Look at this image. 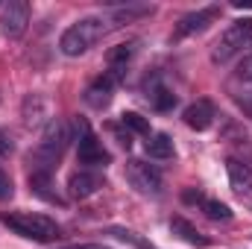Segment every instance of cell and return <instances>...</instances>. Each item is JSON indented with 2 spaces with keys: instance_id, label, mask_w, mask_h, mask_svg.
Segmentation results:
<instances>
[{
  "instance_id": "cell-1",
  "label": "cell",
  "mask_w": 252,
  "mask_h": 249,
  "mask_svg": "<svg viewBox=\"0 0 252 249\" xmlns=\"http://www.w3.org/2000/svg\"><path fill=\"white\" fill-rule=\"evenodd\" d=\"M112 30H118V27H115V21H112L109 15H88V18H79V21H73V24L62 32L59 50H62L64 56H70V59L85 56V53H88L100 38H106Z\"/></svg>"
},
{
  "instance_id": "cell-2",
  "label": "cell",
  "mask_w": 252,
  "mask_h": 249,
  "mask_svg": "<svg viewBox=\"0 0 252 249\" xmlns=\"http://www.w3.org/2000/svg\"><path fill=\"white\" fill-rule=\"evenodd\" d=\"M70 144V132L64 121H50L44 126V135L41 141L35 144V150L30 153L27 164H30V173H44V176H53V170L59 167L64 150Z\"/></svg>"
},
{
  "instance_id": "cell-3",
  "label": "cell",
  "mask_w": 252,
  "mask_h": 249,
  "mask_svg": "<svg viewBox=\"0 0 252 249\" xmlns=\"http://www.w3.org/2000/svg\"><path fill=\"white\" fill-rule=\"evenodd\" d=\"M0 223L6 229H12L15 235L27 238V241H35V244H50L56 238H62V229L56 220L44 217V214H32V211H9V214H0Z\"/></svg>"
},
{
  "instance_id": "cell-4",
  "label": "cell",
  "mask_w": 252,
  "mask_h": 249,
  "mask_svg": "<svg viewBox=\"0 0 252 249\" xmlns=\"http://www.w3.org/2000/svg\"><path fill=\"white\" fill-rule=\"evenodd\" d=\"M247 47H252V18H238L235 24H229L220 38L211 47V62L214 64H226L235 56H241Z\"/></svg>"
},
{
  "instance_id": "cell-5",
  "label": "cell",
  "mask_w": 252,
  "mask_h": 249,
  "mask_svg": "<svg viewBox=\"0 0 252 249\" xmlns=\"http://www.w3.org/2000/svg\"><path fill=\"white\" fill-rule=\"evenodd\" d=\"M76 156H79V161L82 164H88V170H94V167H106L109 161H112V156H109V150L103 147V141L94 135V129L88 126V121H76Z\"/></svg>"
},
{
  "instance_id": "cell-6",
  "label": "cell",
  "mask_w": 252,
  "mask_h": 249,
  "mask_svg": "<svg viewBox=\"0 0 252 249\" xmlns=\"http://www.w3.org/2000/svg\"><path fill=\"white\" fill-rule=\"evenodd\" d=\"M126 179H129V185L135 187L138 193H144V196H158L161 193V173L153 164H147V161L132 158L126 164Z\"/></svg>"
},
{
  "instance_id": "cell-7",
  "label": "cell",
  "mask_w": 252,
  "mask_h": 249,
  "mask_svg": "<svg viewBox=\"0 0 252 249\" xmlns=\"http://www.w3.org/2000/svg\"><path fill=\"white\" fill-rule=\"evenodd\" d=\"M30 24V3L27 0H9L0 15V30L6 38H21Z\"/></svg>"
},
{
  "instance_id": "cell-8",
  "label": "cell",
  "mask_w": 252,
  "mask_h": 249,
  "mask_svg": "<svg viewBox=\"0 0 252 249\" xmlns=\"http://www.w3.org/2000/svg\"><path fill=\"white\" fill-rule=\"evenodd\" d=\"M220 18V6H205V9H196L185 15L179 24H176V38H188V35H196V32H205L214 21Z\"/></svg>"
},
{
  "instance_id": "cell-9",
  "label": "cell",
  "mask_w": 252,
  "mask_h": 249,
  "mask_svg": "<svg viewBox=\"0 0 252 249\" xmlns=\"http://www.w3.org/2000/svg\"><path fill=\"white\" fill-rule=\"evenodd\" d=\"M103 185H106L103 173L85 167V170H76V173L67 179V193H70L73 199H88V196H94Z\"/></svg>"
},
{
  "instance_id": "cell-10",
  "label": "cell",
  "mask_w": 252,
  "mask_h": 249,
  "mask_svg": "<svg viewBox=\"0 0 252 249\" xmlns=\"http://www.w3.org/2000/svg\"><path fill=\"white\" fill-rule=\"evenodd\" d=\"M214 118H217V112H214V106H211L208 100H196V103H190L188 109L182 112V121H185V126H188V129H196V132L211 129Z\"/></svg>"
},
{
  "instance_id": "cell-11",
  "label": "cell",
  "mask_w": 252,
  "mask_h": 249,
  "mask_svg": "<svg viewBox=\"0 0 252 249\" xmlns=\"http://www.w3.org/2000/svg\"><path fill=\"white\" fill-rule=\"evenodd\" d=\"M226 173L229 185L235 193H252V167L241 158H226Z\"/></svg>"
},
{
  "instance_id": "cell-12",
  "label": "cell",
  "mask_w": 252,
  "mask_h": 249,
  "mask_svg": "<svg viewBox=\"0 0 252 249\" xmlns=\"http://www.w3.org/2000/svg\"><path fill=\"white\" fill-rule=\"evenodd\" d=\"M135 50H138V44H135V41H126V44H118V47H112V50H109V79H112V82H118V79L124 76L126 64L132 62Z\"/></svg>"
},
{
  "instance_id": "cell-13",
  "label": "cell",
  "mask_w": 252,
  "mask_h": 249,
  "mask_svg": "<svg viewBox=\"0 0 252 249\" xmlns=\"http://www.w3.org/2000/svg\"><path fill=\"white\" fill-rule=\"evenodd\" d=\"M170 232L179 238V241H185L188 247H199V249H205V247H211V238H205L193 223H188L185 217H173L170 220Z\"/></svg>"
},
{
  "instance_id": "cell-14",
  "label": "cell",
  "mask_w": 252,
  "mask_h": 249,
  "mask_svg": "<svg viewBox=\"0 0 252 249\" xmlns=\"http://www.w3.org/2000/svg\"><path fill=\"white\" fill-rule=\"evenodd\" d=\"M112 88H115V82H112L109 76H100V79H94V82L85 88V103H88L91 109L103 112V109L112 103Z\"/></svg>"
},
{
  "instance_id": "cell-15",
  "label": "cell",
  "mask_w": 252,
  "mask_h": 249,
  "mask_svg": "<svg viewBox=\"0 0 252 249\" xmlns=\"http://www.w3.org/2000/svg\"><path fill=\"white\" fill-rule=\"evenodd\" d=\"M173 153H176V147H173V138L167 132H153L147 138V156L150 158L167 161V158H173Z\"/></svg>"
},
{
  "instance_id": "cell-16",
  "label": "cell",
  "mask_w": 252,
  "mask_h": 249,
  "mask_svg": "<svg viewBox=\"0 0 252 249\" xmlns=\"http://www.w3.org/2000/svg\"><path fill=\"white\" fill-rule=\"evenodd\" d=\"M147 91H150V94H147V100H150V106H153L156 112H170V109L176 106V94H173L167 85H161V82H153Z\"/></svg>"
},
{
  "instance_id": "cell-17",
  "label": "cell",
  "mask_w": 252,
  "mask_h": 249,
  "mask_svg": "<svg viewBox=\"0 0 252 249\" xmlns=\"http://www.w3.org/2000/svg\"><path fill=\"white\" fill-rule=\"evenodd\" d=\"M30 190L35 193V196H41V199H47V202H56V205H62L64 199L53 190V176H44V173H30Z\"/></svg>"
},
{
  "instance_id": "cell-18",
  "label": "cell",
  "mask_w": 252,
  "mask_h": 249,
  "mask_svg": "<svg viewBox=\"0 0 252 249\" xmlns=\"http://www.w3.org/2000/svg\"><path fill=\"white\" fill-rule=\"evenodd\" d=\"M199 208L205 211V217H208V220H220V223L232 220V208H229L226 202H220V199H208V196H205Z\"/></svg>"
},
{
  "instance_id": "cell-19",
  "label": "cell",
  "mask_w": 252,
  "mask_h": 249,
  "mask_svg": "<svg viewBox=\"0 0 252 249\" xmlns=\"http://www.w3.org/2000/svg\"><path fill=\"white\" fill-rule=\"evenodd\" d=\"M41 115H44V100H41L38 94L27 97V100H24V124L27 126L41 124Z\"/></svg>"
},
{
  "instance_id": "cell-20",
  "label": "cell",
  "mask_w": 252,
  "mask_h": 249,
  "mask_svg": "<svg viewBox=\"0 0 252 249\" xmlns=\"http://www.w3.org/2000/svg\"><path fill=\"white\" fill-rule=\"evenodd\" d=\"M121 126H126V132H135V135H153L150 132V121L147 118H141L138 112H124L121 115Z\"/></svg>"
},
{
  "instance_id": "cell-21",
  "label": "cell",
  "mask_w": 252,
  "mask_h": 249,
  "mask_svg": "<svg viewBox=\"0 0 252 249\" xmlns=\"http://www.w3.org/2000/svg\"><path fill=\"white\" fill-rule=\"evenodd\" d=\"M109 235H115L118 241H126V244H132V247H147V241L138 238V235L129 232V229H109Z\"/></svg>"
},
{
  "instance_id": "cell-22",
  "label": "cell",
  "mask_w": 252,
  "mask_h": 249,
  "mask_svg": "<svg viewBox=\"0 0 252 249\" xmlns=\"http://www.w3.org/2000/svg\"><path fill=\"white\" fill-rule=\"evenodd\" d=\"M15 153V141L9 135V129H0V158H9Z\"/></svg>"
},
{
  "instance_id": "cell-23",
  "label": "cell",
  "mask_w": 252,
  "mask_h": 249,
  "mask_svg": "<svg viewBox=\"0 0 252 249\" xmlns=\"http://www.w3.org/2000/svg\"><path fill=\"white\" fill-rule=\"evenodd\" d=\"M12 193H15V185H12L9 173L0 167V199H12Z\"/></svg>"
},
{
  "instance_id": "cell-24",
  "label": "cell",
  "mask_w": 252,
  "mask_h": 249,
  "mask_svg": "<svg viewBox=\"0 0 252 249\" xmlns=\"http://www.w3.org/2000/svg\"><path fill=\"white\" fill-rule=\"evenodd\" d=\"M238 79H244V82H252V53H247L241 64H238Z\"/></svg>"
},
{
  "instance_id": "cell-25",
  "label": "cell",
  "mask_w": 252,
  "mask_h": 249,
  "mask_svg": "<svg viewBox=\"0 0 252 249\" xmlns=\"http://www.w3.org/2000/svg\"><path fill=\"white\" fill-rule=\"evenodd\" d=\"M202 199H205V196H202L199 190H193V187H188V190H185V202H193V205H202Z\"/></svg>"
},
{
  "instance_id": "cell-26",
  "label": "cell",
  "mask_w": 252,
  "mask_h": 249,
  "mask_svg": "<svg viewBox=\"0 0 252 249\" xmlns=\"http://www.w3.org/2000/svg\"><path fill=\"white\" fill-rule=\"evenodd\" d=\"M73 249H109V247H103V244H79V247H73Z\"/></svg>"
}]
</instances>
